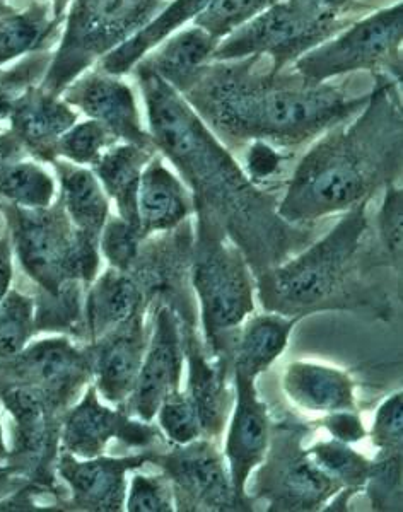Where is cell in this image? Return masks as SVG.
I'll return each mask as SVG.
<instances>
[{
    "mask_svg": "<svg viewBox=\"0 0 403 512\" xmlns=\"http://www.w3.org/2000/svg\"><path fill=\"white\" fill-rule=\"evenodd\" d=\"M152 142L180 169L199 207V222L228 234L246 262L275 267L293 248V226L282 221L274 198L246 180L229 152L214 139L195 111L161 77L139 67Z\"/></svg>",
    "mask_w": 403,
    "mask_h": 512,
    "instance_id": "cell-1",
    "label": "cell"
},
{
    "mask_svg": "<svg viewBox=\"0 0 403 512\" xmlns=\"http://www.w3.org/2000/svg\"><path fill=\"white\" fill-rule=\"evenodd\" d=\"M400 118L371 110L345 132L330 135L304 156L277 214L289 226L349 210L368 200L402 158Z\"/></svg>",
    "mask_w": 403,
    "mask_h": 512,
    "instance_id": "cell-2",
    "label": "cell"
},
{
    "mask_svg": "<svg viewBox=\"0 0 403 512\" xmlns=\"http://www.w3.org/2000/svg\"><path fill=\"white\" fill-rule=\"evenodd\" d=\"M190 96L222 137L233 142L269 140L279 146L303 144L366 101L323 84L257 81L238 70L207 77Z\"/></svg>",
    "mask_w": 403,
    "mask_h": 512,
    "instance_id": "cell-3",
    "label": "cell"
},
{
    "mask_svg": "<svg viewBox=\"0 0 403 512\" xmlns=\"http://www.w3.org/2000/svg\"><path fill=\"white\" fill-rule=\"evenodd\" d=\"M368 204L369 198L347 210L330 233L301 255L258 274L263 308L301 316L335 301L356 270V256L368 229Z\"/></svg>",
    "mask_w": 403,
    "mask_h": 512,
    "instance_id": "cell-4",
    "label": "cell"
},
{
    "mask_svg": "<svg viewBox=\"0 0 403 512\" xmlns=\"http://www.w3.org/2000/svg\"><path fill=\"white\" fill-rule=\"evenodd\" d=\"M7 231L24 274L36 291L59 296L76 282L88 289L100 270V238L82 233L72 224L62 202L43 209L4 204Z\"/></svg>",
    "mask_w": 403,
    "mask_h": 512,
    "instance_id": "cell-5",
    "label": "cell"
},
{
    "mask_svg": "<svg viewBox=\"0 0 403 512\" xmlns=\"http://www.w3.org/2000/svg\"><path fill=\"white\" fill-rule=\"evenodd\" d=\"M199 222L192 284L200 303L205 342L212 354L229 357V335L245 323L255 309L253 280L243 251L228 234Z\"/></svg>",
    "mask_w": 403,
    "mask_h": 512,
    "instance_id": "cell-6",
    "label": "cell"
},
{
    "mask_svg": "<svg viewBox=\"0 0 403 512\" xmlns=\"http://www.w3.org/2000/svg\"><path fill=\"white\" fill-rule=\"evenodd\" d=\"M161 0H76L64 43L55 55L43 88L64 91L96 57L118 47L151 19Z\"/></svg>",
    "mask_w": 403,
    "mask_h": 512,
    "instance_id": "cell-7",
    "label": "cell"
},
{
    "mask_svg": "<svg viewBox=\"0 0 403 512\" xmlns=\"http://www.w3.org/2000/svg\"><path fill=\"white\" fill-rule=\"evenodd\" d=\"M335 12L322 11L299 0L272 4L217 45L216 60L243 59L248 55H272L274 74L287 60L301 55L337 30Z\"/></svg>",
    "mask_w": 403,
    "mask_h": 512,
    "instance_id": "cell-8",
    "label": "cell"
},
{
    "mask_svg": "<svg viewBox=\"0 0 403 512\" xmlns=\"http://www.w3.org/2000/svg\"><path fill=\"white\" fill-rule=\"evenodd\" d=\"M93 378L88 350L69 338L53 337L26 345L18 355L0 361V388H24L43 396L67 414Z\"/></svg>",
    "mask_w": 403,
    "mask_h": 512,
    "instance_id": "cell-9",
    "label": "cell"
},
{
    "mask_svg": "<svg viewBox=\"0 0 403 512\" xmlns=\"http://www.w3.org/2000/svg\"><path fill=\"white\" fill-rule=\"evenodd\" d=\"M402 23V4L371 14L335 40L304 53L296 62V69L310 84H320L352 70L373 69L398 55Z\"/></svg>",
    "mask_w": 403,
    "mask_h": 512,
    "instance_id": "cell-10",
    "label": "cell"
},
{
    "mask_svg": "<svg viewBox=\"0 0 403 512\" xmlns=\"http://www.w3.org/2000/svg\"><path fill=\"white\" fill-rule=\"evenodd\" d=\"M274 437L258 477V495L267 499L269 511H316L344 490L301 449L296 427H281Z\"/></svg>",
    "mask_w": 403,
    "mask_h": 512,
    "instance_id": "cell-11",
    "label": "cell"
},
{
    "mask_svg": "<svg viewBox=\"0 0 403 512\" xmlns=\"http://www.w3.org/2000/svg\"><path fill=\"white\" fill-rule=\"evenodd\" d=\"M170 480L175 504L183 511H241L224 454L207 439L175 444L170 453L154 454Z\"/></svg>",
    "mask_w": 403,
    "mask_h": 512,
    "instance_id": "cell-12",
    "label": "cell"
},
{
    "mask_svg": "<svg viewBox=\"0 0 403 512\" xmlns=\"http://www.w3.org/2000/svg\"><path fill=\"white\" fill-rule=\"evenodd\" d=\"M111 439L147 449L159 443L161 432L151 422L130 417L123 408L111 410L101 405L96 388L88 386L81 400L65 414L60 451L88 460L103 454Z\"/></svg>",
    "mask_w": 403,
    "mask_h": 512,
    "instance_id": "cell-13",
    "label": "cell"
},
{
    "mask_svg": "<svg viewBox=\"0 0 403 512\" xmlns=\"http://www.w3.org/2000/svg\"><path fill=\"white\" fill-rule=\"evenodd\" d=\"M156 451L130 454L123 458L96 456L77 460L71 453L60 451L55 473L71 490V499L60 502L67 511L120 512L125 511L127 473L139 470L154 461Z\"/></svg>",
    "mask_w": 403,
    "mask_h": 512,
    "instance_id": "cell-14",
    "label": "cell"
},
{
    "mask_svg": "<svg viewBox=\"0 0 403 512\" xmlns=\"http://www.w3.org/2000/svg\"><path fill=\"white\" fill-rule=\"evenodd\" d=\"M183 361L185 349L178 316L168 306H161L154 318L141 373L132 395L122 405L123 410L130 417L152 422L164 398L180 390Z\"/></svg>",
    "mask_w": 403,
    "mask_h": 512,
    "instance_id": "cell-15",
    "label": "cell"
},
{
    "mask_svg": "<svg viewBox=\"0 0 403 512\" xmlns=\"http://www.w3.org/2000/svg\"><path fill=\"white\" fill-rule=\"evenodd\" d=\"M255 381L257 378L252 374L234 369L236 400L224 446L234 494L246 511L252 509L246 495V483L253 470L265 461L272 436L269 408L260 400Z\"/></svg>",
    "mask_w": 403,
    "mask_h": 512,
    "instance_id": "cell-16",
    "label": "cell"
},
{
    "mask_svg": "<svg viewBox=\"0 0 403 512\" xmlns=\"http://www.w3.org/2000/svg\"><path fill=\"white\" fill-rule=\"evenodd\" d=\"M147 344L144 311L123 321L93 344H86L93 364L94 388L106 402L122 407L129 400L141 373Z\"/></svg>",
    "mask_w": 403,
    "mask_h": 512,
    "instance_id": "cell-17",
    "label": "cell"
},
{
    "mask_svg": "<svg viewBox=\"0 0 403 512\" xmlns=\"http://www.w3.org/2000/svg\"><path fill=\"white\" fill-rule=\"evenodd\" d=\"M6 118L11 123L7 132L26 156L55 163L57 142L76 123L77 115L45 89L24 88L9 101Z\"/></svg>",
    "mask_w": 403,
    "mask_h": 512,
    "instance_id": "cell-18",
    "label": "cell"
},
{
    "mask_svg": "<svg viewBox=\"0 0 403 512\" xmlns=\"http://www.w3.org/2000/svg\"><path fill=\"white\" fill-rule=\"evenodd\" d=\"M65 103L84 111L91 120L108 128L115 139L156 149L144 132L132 89L110 74H89L65 88Z\"/></svg>",
    "mask_w": 403,
    "mask_h": 512,
    "instance_id": "cell-19",
    "label": "cell"
},
{
    "mask_svg": "<svg viewBox=\"0 0 403 512\" xmlns=\"http://www.w3.org/2000/svg\"><path fill=\"white\" fill-rule=\"evenodd\" d=\"M146 289L132 272L108 268L88 286L82 303L81 338L93 344L122 325L123 321L146 311Z\"/></svg>",
    "mask_w": 403,
    "mask_h": 512,
    "instance_id": "cell-20",
    "label": "cell"
},
{
    "mask_svg": "<svg viewBox=\"0 0 403 512\" xmlns=\"http://www.w3.org/2000/svg\"><path fill=\"white\" fill-rule=\"evenodd\" d=\"M137 212L144 239L151 234L173 231L192 212V198L182 181L164 166L159 156H152L142 171Z\"/></svg>",
    "mask_w": 403,
    "mask_h": 512,
    "instance_id": "cell-21",
    "label": "cell"
},
{
    "mask_svg": "<svg viewBox=\"0 0 403 512\" xmlns=\"http://www.w3.org/2000/svg\"><path fill=\"white\" fill-rule=\"evenodd\" d=\"M282 390L296 407L310 412L333 414L356 410L354 381L337 367L291 362L282 378Z\"/></svg>",
    "mask_w": 403,
    "mask_h": 512,
    "instance_id": "cell-22",
    "label": "cell"
},
{
    "mask_svg": "<svg viewBox=\"0 0 403 512\" xmlns=\"http://www.w3.org/2000/svg\"><path fill=\"white\" fill-rule=\"evenodd\" d=\"M154 156V149L123 142L108 151L101 152L93 163V173L100 180L110 198L117 204L118 214L123 221L139 227L137 193L146 164ZM141 229V227H139Z\"/></svg>",
    "mask_w": 403,
    "mask_h": 512,
    "instance_id": "cell-23",
    "label": "cell"
},
{
    "mask_svg": "<svg viewBox=\"0 0 403 512\" xmlns=\"http://www.w3.org/2000/svg\"><path fill=\"white\" fill-rule=\"evenodd\" d=\"M26 154L9 132L0 135V198L24 209H43L55 198V181Z\"/></svg>",
    "mask_w": 403,
    "mask_h": 512,
    "instance_id": "cell-24",
    "label": "cell"
},
{
    "mask_svg": "<svg viewBox=\"0 0 403 512\" xmlns=\"http://www.w3.org/2000/svg\"><path fill=\"white\" fill-rule=\"evenodd\" d=\"M299 316H253L246 321L234 344V369L258 378L286 350Z\"/></svg>",
    "mask_w": 403,
    "mask_h": 512,
    "instance_id": "cell-25",
    "label": "cell"
},
{
    "mask_svg": "<svg viewBox=\"0 0 403 512\" xmlns=\"http://www.w3.org/2000/svg\"><path fill=\"white\" fill-rule=\"evenodd\" d=\"M209 2L211 0H175L158 18L147 21L134 35H130L115 50H111L101 62L103 72L110 76L129 72L147 52L158 47L180 24L195 18Z\"/></svg>",
    "mask_w": 403,
    "mask_h": 512,
    "instance_id": "cell-26",
    "label": "cell"
},
{
    "mask_svg": "<svg viewBox=\"0 0 403 512\" xmlns=\"http://www.w3.org/2000/svg\"><path fill=\"white\" fill-rule=\"evenodd\" d=\"M60 176V202L72 224L82 233L100 238L110 219V202L93 169L79 168L55 161Z\"/></svg>",
    "mask_w": 403,
    "mask_h": 512,
    "instance_id": "cell-27",
    "label": "cell"
},
{
    "mask_svg": "<svg viewBox=\"0 0 403 512\" xmlns=\"http://www.w3.org/2000/svg\"><path fill=\"white\" fill-rule=\"evenodd\" d=\"M190 383L187 395L199 414L202 436L217 437L228 417L229 398L226 390V369L211 364L193 338H188Z\"/></svg>",
    "mask_w": 403,
    "mask_h": 512,
    "instance_id": "cell-28",
    "label": "cell"
},
{
    "mask_svg": "<svg viewBox=\"0 0 403 512\" xmlns=\"http://www.w3.org/2000/svg\"><path fill=\"white\" fill-rule=\"evenodd\" d=\"M219 40L202 28H190L171 38L151 59L139 67L161 77L173 88H187L205 60L216 52Z\"/></svg>",
    "mask_w": 403,
    "mask_h": 512,
    "instance_id": "cell-29",
    "label": "cell"
},
{
    "mask_svg": "<svg viewBox=\"0 0 403 512\" xmlns=\"http://www.w3.org/2000/svg\"><path fill=\"white\" fill-rule=\"evenodd\" d=\"M57 23L59 19H52L45 2H35L24 11L0 12V67L19 55L35 52Z\"/></svg>",
    "mask_w": 403,
    "mask_h": 512,
    "instance_id": "cell-30",
    "label": "cell"
},
{
    "mask_svg": "<svg viewBox=\"0 0 403 512\" xmlns=\"http://www.w3.org/2000/svg\"><path fill=\"white\" fill-rule=\"evenodd\" d=\"M306 454L352 494L363 489L368 482L371 461L352 449L351 444L340 443L337 439L322 441L306 449Z\"/></svg>",
    "mask_w": 403,
    "mask_h": 512,
    "instance_id": "cell-31",
    "label": "cell"
},
{
    "mask_svg": "<svg viewBox=\"0 0 403 512\" xmlns=\"http://www.w3.org/2000/svg\"><path fill=\"white\" fill-rule=\"evenodd\" d=\"M82 286L81 282L64 287L59 296H50L36 291L35 328L38 332L67 333L81 338L82 325Z\"/></svg>",
    "mask_w": 403,
    "mask_h": 512,
    "instance_id": "cell-32",
    "label": "cell"
},
{
    "mask_svg": "<svg viewBox=\"0 0 403 512\" xmlns=\"http://www.w3.org/2000/svg\"><path fill=\"white\" fill-rule=\"evenodd\" d=\"M35 335V299L11 289L0 301V361L18 355Z\"/></svg>",
    "mask_w": 403,
    "mask_h": 512,
    "instance_id": "cell-33",
    "label": "cell"
},
{
    "mask_svg": "<svg viewBox=\"0 0 403 512\" xmlns=\"http://www.w3.org/2000/svg\"><path fill=\"white\" fill-rule=\"evenodd\" d=\"M277 0H211L195 16V26L207 31L216 40L241 28Z\"/></svg>",
    "mask_w": 403,
    "mask_h": 512,
    "instance_id": "cell-34",
    "label": "cell"
},
{
    "mask_svg": "<svg viewBox=\"0 0 403 512\" xmlns=\"http://www.w3.org/2000/svg\"><path fill=\"white\" fill-rule=\"evenodd\" d=\"M364 487L376 511H402V453H378Z\"/></svg>",
    "mask_w": 403,
    "mask_h": 512,
    "instance_id": "cell-35",
    "label": "cell"
},
{
    "mask_svg": "<svg viewBox=\"0 0 403 512\" xmlns=\"http://www.w3.org/2000/svg\"><path fill=\"white\" fill-rule=\"evenodd\" d=\"M158 422L164 436L173 444H188L202 436L199 414L187 391L171 393L158 410Z\"/></svg>",
    "mask_w": 403,
    "mask_h": 512,
    "instance_id": "cell-36",
    "label": "cell"
},
{
    "mask_svg": "<svg viewBox=\"0 0 403 512\" xmlns=\"http://www.w3.org/2000/svg\"><path fill=\"white\" fill-rule=\"evenodd\" d=\"M113 140L115 137L100 122L74 123L57 142V156L72 163L93 164Z\"/></svg>",
    "mask_w": 403,
    "mask_h": 512,
    "instance_id": "cell-37",
    "label": "cell"
},
{
    "mask_svg": "<svg viewBox=\"0 0 403 512\" xmlns=\"http://www.w3.org/2000/svg\"><path fill=\"white\" fill-rule=\"evenodd\" d=\"M144 243L141 229L132 226L122 217H113L106 221L100 236V251L110 263L111 268L130 272L139 258Z\"/></svg>",
    "mask_w": 403,
    "mask_h": 512,
    "instance_id": "cell-38",
    "label": "cell"
},
{
    "mask_svg": "<svg viewBox=\"0 0 403 512\" xmlns=\"http://www.w3.org/2000/svg\"><path fill=\"white\" fill-rule=\"evenodd\" d=\"M175 506V495L168 478L151 475L132 477L129 492L125 497V511L173 512Z\"/></svg>",
    "mask_w": 403,
    "mask_h": 512,
    "instance_id": "cell-39",
    "label": "cell"
},
{
    "mask_svg": "<svg viewBox=\"0 0 403 512\" xmlns=\"http://www.w3.org/2000/svg\"><path fill=\"white\" fill-rule=\"evenodd\" d=\"M371 441L378 453H402L403 444V395L402 391L388 396L381 403L373 429Z\"/></svg>",
    "mask_w": 403,
    "mask_h": 512,
    "instance_id": "cell-40",
    "label": "cell"
},
{
    "mask_svg": "<svg viewBox=\"0 0 403 512\" xmlns=\"http://www.w3.org/2000/svg\"><path fill=\"white\" fill-rule=\"evenodd\" d=\"M402 222V190L395 185H388L378 216V233L386 256L392 260L397 270L402 265Z\"/></svg>",
    "mask_w": 403,
    "mask_h": 512,
    "instance_id": "cell-41",
    "label": "cell"
},
{
    "mask_svg": "<svg viewBox=\"0 0 403 512\" xmlns=\"http://www.w3.org/2000/svg\"><path fill=\"white\" fill-rule=\"evenodd\" d=\"M323 427L330 432L333 439H337L340 443H359L368 436L363 419L356 414V410H342V412L327 414L323 419Z\"/></svg>",
    "mask_w": 403,
    "mask_h": 512,
    "instance_id": "cell-42",
    "label": "cell"
},
{
    "mask_svg": "<svg viewBox=\"0 0 403 512\" xmlns=\"http://www.w3.org/2000/svg\"><path fill=\"white\" fill-rule=\"evenodd\" d=\"M246 171L250 180H265L277 173L282 156L263 140H253L252 147L246 152Z\"/></svg>",
    "mask_w": 403,
    "mask_h": 512,
    "instance_id": "cell-43",
    "label": "cell"
},
{
    "mask_svg": "<svg viewBox=\"0 0 403 512\" xmlns=\"http://www.w3.org/2000/svg\"><path fill=\"white\" fill-rule=\"evenodd\" d=\"M12 274V243L9 234H4L0 236V301L11 291Z\"/></svg>",
    "mask_w": 403,
    "mask_h": 512,
    "instance_id": "cell-44",
    "label": "cell"
},
{
    "mask_svg": "<svg viewBox=\"0 0 403 512\" xmlns=\"http://www.w3.org/2000/svg\"><path fill=\"white\" fill-rule=\"evenodd\" d=\"M24 86L21 82L12 76L11 72H7L4 76L0 77V120L7 117V108H9V101H11L14 94L23 91Z\"/></svg>",
    "mask_w": 403,
    "mask_h": 512,
    "instance_id": "cell-45",
    "label": "cell"
},
{
    "mask_svg": "<svg viewBox=\"0 0 403 512\" xmlns=\"http://www.w3.org/2000/svg\"><path fill=\"white\" fill-rule=\"evenodd\" d=\"M24 478H19L18 475L12 473L11 468L7 466L6 460H0V501L11 495L12 492L21 489L24 485H28Z\"/></svg>",
    "mask_w": 403,
    "mask_h": 512,
    "instance_id": "cell-46",
    "label": "cell"
},
{
    "mask_svg": "<svg viewBox=\"0 0 403 512\" xmlns=\"http://www.w3.org/2000/svg\"><path fill=\"white\" fill-rule=\"evenodd\" d=\"M304 2L308 6L316 7V9H322V11H337L342 4H345L347 0H299Z\"/></svg>",
    "mask_w": 403,
    "mask_h": 512,
    "instance_id": "cell-47",
    "label": "cell"
},
{
    "mask_svg": "<svg viewBox=\"0 0 403 512\" xmlns=\"http://www.w3.org/2000/svg\"><path fill=\"white\" fill-rule=\"evenodd\" d=\"M9 449L4 443V431H2V420H0V460H6Z\"/></svg>",
    "mask_w": 403,
    "mask_h": 512,
    "instance_id": "cell-48",
    "label": "cell"
},
{
    "mask_svg": "<svg viewBox=\"0 0 403 512\" xmlns=\"http://www.w3.org/2000/svg\"><path fill=\"white\" fill-rule=\"evenodd\" d=\"M55 2V16L60 18V14L64 12L65 4H67V0H53Z\"/></svg>",
    "mask_w": 403,
    "mask_h": 512,
    "instance_id": "cell-49",
    "label": "cell"
},
{
    "mask_svg": "<svg viewBox=\"0 0 403 512\" xmlns=\"http://www.w3.org/2000/svg\"><path fill=\"white\" fill-rule=\"evenodd\" d=\"M6 11V6H4V0H0V12Z\"/></svg>",
    "mask_w": 403,
    "mask_h": 512,
    "instance_id": "cell-50",
    "label": "cell"
},
{
    "mask_svg": "<svg viewBox=\"0 0 403 512\" xmlns=\"http://www.w3.org/2000/svg\"><path fill=\"white\" fill-rule=\"evenodd\" d=\"M4 204H6V200H2V198H0V214H2V207H4Z\"/></svg>",
    "mask_w": 403,
    "mask_h": 512,
    "instance_id": "cell-51",
    "label": "cell"
}]
</instances>
